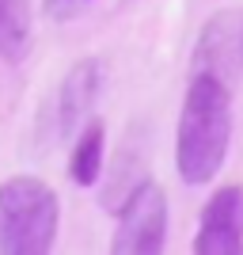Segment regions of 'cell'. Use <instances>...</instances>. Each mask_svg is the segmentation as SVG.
Segmentation results:
<instances>
[{
    "label": "cell",
    "mask_w": 243,
    "mask_h": 255,
    "mask_svg": "<svg viewBox=\"0 0 243 255\" xmlns=\"http://www.w3.org/2000/svg\"><path fill=\"white\" fill-rule=\"evenodd\" d=\"M232 145V96L228 80L213 73H194L179 111L175 137V168L186 187H205L228 160Z\"/></svg>",
    "instance_id": "cell-1"
},
{
    "label": "cell",
    "mask_w": 243,
    "mask_h": 255,
    "mask_svg": "<svg viewBox=\"0 0 243 255\" xmlns=\"http://www.w3.org/2000/svg\"><path fill=\"white\" fill-rule=\"evenodd\" d=\"M61 202L50 183L34 175H11L0 183V252L46 255L57 244Z\"/></svg>",
    "instance_id": "cell-2"
},
{
    "label": "cell",
    "mask_w": 243,
    "mask_h": 255,
    "mask_svg": "<svg viewBox=\"0 0 243 255\" xmlns=\"http://www.w3.org/2000/svg\"><path fill=\"white\" fill-rule=\"evenodd\" d=\"M167 244V194L160 183L141 179L129 191L126 206L118 210V229H114V248L118 255H156Z\"/></svg>",
    "instance_id": "cell-3"
},
{
    "label": "cell",
    "mask_w": 243,
    "mask_h": 255,
    "mask_svg": "<svg viewBox=\"0 0 243 255\" xmlns=\"http://www.w3.org/2000/svg\"><path fill=\"white\" fill-rule=\"evenodd\" d=\"M194 252L201 255H243V187L228 183L213 194L194 233Z\"/></svg>",
    "instance_id": "cell-4"
},
{
    "label": "cell",
    "mask_w": 243,
    "mask_h": 255,
    "mask_svg": "<svg viewBox=\"0 0 243 255\" xmlns=\"http://www.w3.org/2000/svg\"><path fill=\"white\" fill-rule=\"evenodd\" d=\"M243 65V19L236 11H221L205 23V31L194 50V73H213L221 80H232Z\"/></svg>",
    "instance_id": "cell-5"
},
{
    "label": "cell",
    "mask_w": 243,
    "mask_h": 255,
    "mask_svg": "<svg viewBox=\"0 0 243 255\" xmlns=\"http://www.w3.org/2000/svg\"><path fill=\"white\" fill-rule=\"evenodd\" d=\"M99 88H103V65L95 57H84L69 69V76L61 80V92H57V126H61V133H73L87 118V111L99 99Z\"/></svg>",
    "instance_id": "cell-6"
},
{
    "label": "cell",
    "mask_w": 243,
    "mask_h": 255,
    "mask_svg": "<svg viewBox=\"0 0 243 255\" xmlns=\"http://www.w3.org/2000/svg\"><path fill=\"white\" fill-rule=\"evenodd\" d=\"M103 160H106V126L99 118H91L73 141V156H69V179L76 187H95L103 175Z\"/></svg>",
    "instance_id": "cell-7"
},
{
    "label": "cell",
    "mask_w": 243,
    "mask_h": 255,
    "mask_svg": "<svg viewBox=\"0 0 243 255\" xmlns=\"http://www.w3.org/2000/svg\"><path fill=\"white\" fill-rule=\"evenodd\" d=\"M31 0H0V61L19 65L31 53Z\"/></svg>",
    "instance_id": "cell-8"
},
{
    "label": "cell",
    "mask_w": 243,
    "mask_h": 255,
    "mask_svg": "<svg viewBox=\"0 0 243 255\" xmlns=\"http://www.w3.org/2000/svg\"><path fill=\"white\" fill-rule=\"evenodd\" d=\"M76 4H84V0H76Z\"/></svg>",
    "instance_id": "cell-9"
}]
</instances>
